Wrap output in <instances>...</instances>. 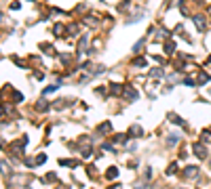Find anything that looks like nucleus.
Returning <instances> with one entry per match:
<instances>
[{
    "mask_svg": "<svg viewBox=\"0 0 211 189\" xmlns=\"http://www.w3.org/2000/svg\"><path fill=\"white\" fill-rule=\"evenodd\" d=\"M194 23L198 25V30H205V19H203L201 15H196V17H194Z\"/></svg>",
    "mask_w": 211,
    "mask_h": 189,
    "instance_id": "nucleus-1",
    "label": "nucleus"
},
{
    "mask_svg": "<svg viewBox=\"0 0 211 189\" xmlns=\"http://www.w3.org/2000/svg\"><path fill=\"white\" fill-rule=\"evenodd\" d=\"M194 154H196L198 158H205V156H207V151H205V147H194Z\"/></svg>",
    "mask_w": 211,
    "mask_h": 189,
    "instance_id": "nucleus-2",
    "label": "nucleus"
},
{
    "mask_svg": "<svg viewBox=\"0 0 211 189\" xmlns=\"http://www.w3.org/2000/svg\"><path fill=\"white\" fill-rule=\"evenodd\" d=\"M165 51H167V53H173V51H175V44H173V42H167V44H165Z\"/></svg>",
    "mask_w": 211,
    "mask_h": 189,
    "instance_id": "nucleus-3",
    "label": "nucleus"
},
{
    "mask_svg": "<svg viewBox=\"0 0 211 189\" xmlns=\"http://www.w3.org/2000/svg\"><path fill=\"white\" fill-rule=\"evenodd\" d=\"M198 82H209V76L207 74H201L198 76Z\"/></svg>",
    "mask_w": 211,
    "mask_h": 189,
    "instance_id": "nucleus-4",
    "label": "nucleus"
},
{
    "mask_svg": "<svg viewBox=\"0 0 211 189\" xmlns=\"http://www.w3.org/2000/svg\"><path fill=\"white\" fill-rule=\"evenodd\" d=\"M108 177H116V168H110L108 170Z\"/></svg>",
    "mask_w": 211,
    "mask_h": 189,
    "instance_id": "nucleus-5",
    "label": "nucleus"
}]
</instances>
